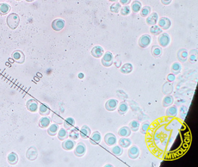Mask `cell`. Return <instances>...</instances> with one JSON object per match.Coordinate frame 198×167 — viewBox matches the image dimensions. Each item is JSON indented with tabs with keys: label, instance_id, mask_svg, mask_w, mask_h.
Instances as JSON below:
<instances>
[{
	"label": "cell",
	"instance_id": "1",
	"mask_svg": "<svg viewBox=\"0 0 198 167\" xmlns=\"http://www.w3.org/2000/svg\"><path fill=\"white\" fill-rule=\"evenodd\" d=\"M20 22V18L17 13H11L7 17L6 23L8 27L11 29H15Z\"/></svg>",
	"mask_w": 198,
	"mask_h": 167
},
{
	"label": "cell",
	"instance_id": "2",
	"mask_svg": "<svg viewBox=\"0 0 198 167\" xmlns=\"http://www.w3.org/2000/svg\"><path fill=\"white\" fill-rule=\"evenodd\" d=\"M113 55L112 52L110 51H108L105 52L104 55L103 56V58L102 59V64L105 67H110L113 63Z\"/></svg>",
	"mask_w": 198,
	"mask_h": 167
},
{
	"label": "cell",
	"instance_id": "3",
	"mask_svg": "<svg viewBox=\"0 0 198 167\" xmlns=\"http://www.w3.org/2000/svg\"><path fill=\"white\" fill-rule=\"evenodd\" d=\"M158 42L161 46L166 47L170 43V37L168 34H161L158 37Z\"/></svg>",
	"mask_w": 198,
	"mask_h": 167
},
{
	"label": "cell",
	"instance_id": "4",
	"mask_svg": "<svg viewBox=\"0 0 198 167\" xmlns=\"http://www.w3.org/2000/svg\"><path fill=\"white\" fill-rule=\"evenodd\" d=\"M119 105V101L116 99H110L108 100L105 103V109L109 111H113L115 110Z\"/></svg>",
	"mask_w": 198,
	"mask_h": 167
},
{
	"label": "cell",
	"instance_id": "5",
	"mask_svg": "<svg viewBox=\"0 0 198 167\" xmlns=\"http://www.w3.org/2000/svg\"><path fill=\"white\" fill-rule=\"evenodd\" d=\"M151 37L148 34L142 35L138 41V45L141 48H147L150 44Z\"/></svg>",
	"mask_w": 198,
	"mask_h": 167
},
{
	"label": "cell",
	"instance_id": "6",
	"mask_svg": "<svg viewBox=\"0 0 198 167\" xmlns=\"http://www.w3.org/2000/svg\"><path fill=\"white\" fill-rule=\"evenodd\" d=\"M86 150L87 147L86 145L83 142H80L76 146L74 152L76 156L78 157H81L85 154Z\"/></svg>",
	"mask_w": 198,
	"mask_h": 167
},
{
	"label": "cell",
	"instance_id": "7",
	"mask_svg": "<svg viewBox=\"0 0 198 167\" xmlns=\"http://www.w3.org/2000/svg\"><path fill=\"white\" fill-rule=\"evenodd\" d=\"M89 137V142L93 145H98L102 139L101 134L99 131H95Z\"/></svg>",
	"mask_w": 198,
	"mask_h": 167
},
{
	"label": "cell",
	"instance_id": "8",
	"mask_svg": "<svg viewBox=\"0 0 198 167\" xmlns=\"http://www.w3.org/2000/svg\"><path fill=\"white\" fill-rule=\"evenodd\" d=\"M105 143L109 146H113L117 142V138L115 135L112 133H108L105 135L104 137Z\"/></svg>",
	"mask_w": 198,
	"mask_h": 167
},
{
	"label": "cell",
	"instance_id": "9",
	"mask_svg": "<svg viewBox=\"0 0 198 167\" xmlns=\"http://www.w3.org/2000/svg\"><path fill=\"white\" fill-rule=\"evenodd\" d=\"M139 149L137 146H132L128 151V155L131 159H136L139 156Z\"/></svg>",
	"mask_w": 198,
	"mask_h": 167
},
{
	"label": "cell",
	"instance_id": "10",
	"mask_svg": "<svg viewBox=\"0 0 198 167\" xmlns=\"http://www.w3.org/2000/svg\"><path fill=\"white\" fill-rule=\"evenodd\" d=\"M65 22L61 19H55L52 23V28L55 31H60L62 30L65 26Z\"/></svg>",
	"mask_w": 198,
	"mask_h": 167
},
{
	"label": "cell",
	"instance_id": "11",
	"mask_svg": "<svg viewBox=\"0 0 198 167\" xmlns=\"http://www.w3.org/2000/svg\"><path fill=\"white\" fill-rule=\"evenodd\" d=\"M91 55L95 58H100L104 54V50L101 46H95L91 50Z\"/></svg>",
	"mask_w": 198,
	"mask_h": 167
},
{
	"label": "cell",
	"instance_id": "12",
	"mask_svg": "<svg viewBox=\"0 0 198 167\" xmlns=\"http://www.w3.org/2000/svg\"><path fill=\"white\" fill-rule=\"evenodd\" d=\"M91 134V129L87 125H84L80 131V135L83 139H88Z\"/></svg>",
	"mask_w": 198,
	"mask_h": 167
},
{
	"label": "cell",
	"instance_id": "13",
	"mask_svg": "<svg viewBox=\"0 0 198 167\" xmlns=\"http://www.w3.org/2000/svg\"><path fill=\"white\" fill-rule=\"evenodd\" d=\"M158 24L162 29L167 30L170 27L171 21L167 17H162L159 20Z\"/></svg>",
	"mask_w": 198,
	"mask_h": 167
},
{
	"label": "cell",
	"instance_id": "14",
	"mask_svg": "<svg viewBox=\"0 0 198 167\" xmlns=\"http://www.w3.org/2000/svg\"><path fill=\"white\" fill-rule=\"evenodd\" d=\"M12 56L15 61L18 63H22L25 61V55L21 50L15 51L12 54Z\"/></svg>",
	"mask_w": 198,
	"mask_h": 167
},
{
	"label": "cell",
	"instance_id": "15",
	"mask_svg": "<svg viewBox=\"0 0 198 167\" xmlns=\"http://www.w3.org/2000/svg\"><path fill=\"white\" fill-rule=\"evenodd\" d=\"M188 53L185 49L182 48L177 52V58L181 62H184L187 60Z\"/></svg>",
	"mask_w": 198,
	"mask_h": 167
},
{
	"label": "cell",
	"instance_id": "16",
	"mask_svg": "<svg viewBox=\"0 0 198 167\" xmlns=\"http://www.w3.org/2000/svg\"><path fill=\"white\" fill-rule=\"evenodd\" d=\"M131 133V129L128 127H127V126H124L120 128L118 131V135L121 137H124V138H127L130 136Z\"/></svg>",
	"mask_w": 198,
	"mask_h": 167
},
{
	"label": "cell",
	"instance_id": "17",
	"mask_svg": "<svg viewBox=\"0 0 198 167\" xmlns=\"http://www.w3.org/2000/svg\"><path fill=\"white\" fill-rule=\"evenodd\" d=\"M128 109L129 108L127 103L126 102H121L119 103V105L118 106L117 111L119 114L124 115L128 111Z\"/></svg>",
	"mask_w": 198,
	"mask_h": 167
},
{
	"label": "cell",
	"instance_id": "18",
	"mask_svg": "<svg viewBox=\"0 0 198 167\" xmlns=\"http://www.w3.org/2000/svg\"><path fill=\"white\" fill-rule=\"evenodd\" d=\"M76 144V142L73 139H67L62 144V147L67 150H72Z\"/></svg>",
	"mask_w": 198,
	"mask_h": 167
},
{
	"label": "cell",
	"instance_id": "19",
	"mask_svg": "<svg viewBox=\"0 0 198 167\" xmlns=\"http://www.w3.org/2000/svg\"><path fill=\"white\" fill-rule=\"evenodd\" d=\"M158 19V15L157 13L153 12L147 19V23L149 25L154 26V24H156V23H157Z\"/></svg>",
	"mask_w": 198,
	"mask_h": 167
},
{
	"label": "cell",
	"instance_id": "20",
	"mask_svg": "<svg viewBox=\"0 0 198 167\" xmlns=\"http://www.w3.org/2000/svg\"><path fill=\"white\" fill-rule=\"evenodd\" d=\"M178 114V109L176 106H169L166 111L167 117H176Z\"/></svg>",
	"mask_w": 198,
	"mask_h": 167
},
{
	"label": "cell",
	"instance_id": "21",
	"mask_svg": "<svg viewBox=\"0 0 198 167\" xmlns=\"http://www.w3.org/2000/svg\"><path fill=\"white\" fill-rule=\"evenodd\" d=\"M133 70V66L130 63H126L122 66L120 69V72L124 74H128L132 72Z\"/></svg>",
	"mask_w": 198,
	"mask_h": 167
},
{
	"label": "cell",
	"instance_id": "22",
	"mask_svg": "<svg viewBox=\"0 0 198 167\" xmlns=\"http://www.w3.org/2000/svg\"><path fill=\"white\" fill-rule=\"evenodd\" d=\"M119 144L122 148H127L131 144V141L127 138L123 137L119 140Z\"/></svg>",
	"mask_w": 198,
	"mask_h": 167
},
{
	"label": "cell",
	"instance_id": "23",
	"mask_svg": "<svg viewBox=\"0 0 198 167\" xmlns=\"http://www.w3.org/2000/svg\"><path fill=\"white\" fill-rule=\"evenodd\" d=\"M182 67L181 64L178 62H175L171 66V72L174 75H177L179 73H180L181 71Z\"/></svg>",
	"mask_w": 198,
	"mask_h": 167
},
{
	"label": "cell",
	"instance_id": "24",
	"mask_svg": "<svg viewBox=\"0 0 198 167\" xmlns=\"http://www.w3.org/2000/svg\"><path fill=\"white\" fill-rule=\"evenodd\" d=\"M174 103V98L171 95H167L163 100V106L165 107H169Z\"/></svg>",
	"mask_w": 198,
	"mask_h": 167
},
{
	"label": "cell",
	"instance_id": "25",
	"mask_svg": "<svg viewBox=\"0 0 198 167\" xmlns=\"http://www.w3.org/2000/svg\"><path fill=\"white\" fill-rule=\"evenodd\" d=\"M11 11V6L6 3L0 4V15H5Z\"/></svg>",
	"mask_w": 198,
	"mask_h": 167
},
{
	"label": "cell",
	"instance_id": "26",
	"mask_svg": "<svg viewBox=\"0 0 198 167\" xmlns=\"http://www.w3.org/2000/svg\"><path fill=\"white\" fill-rule=\"evenodd\" d=\"M151 51L152 54L156 58H159L162 54V49L161 48V47L158 45L153 46L151 49Z\"/></svg>",
	"mask_w": 198,
	"mask_h": 167
},
{
	"label": "cell",
	"instance_id": "27",
	"mask_svg": "<svg viewBox=\"0 0 198 167\" xmlns=\"http://www.w3.org/2000/svg\"><path fill=\"white\" fill-rule=\"evenodd\" d=\"M74 125H75V121H74V118H73L72 117L67 118V119H66L65 123H64L65 127L67 129H72L73 127H74Z\"/></svg>",
	"mask_w": 198,
	"mask_h": 167
},
{
	"label": "cell",
	"instance_id": "28",
	"mask_svg": "<svg viewBox=\"0 0 198 167\" xmlns=\"http://www.w3.org/2000/svg\"><path fill=\"white\" fill-rule=\"evenodd\" d=\"M28 109L30 111L34 112V111H37V110L38 109V104L35 100H29L28 102Z\"/></svg>",
	"mask_w": 198,
	"mask_h": 167
},
{
	"label": "cell",
	"instance_id": "29",
	"mask_svg": "<svg viewBox=\"0 0 198 167\" xmlns=\"http://www.w3.org/2000/svg\"><path fill=\"white\" fill-rule=\"evenodd\" d=\"M139 127H140V124L137 120L131 121L128 125V127L131 129V131H132L133 132L137 131L139 129Z\"/></svg>",
	"mask_w": 198,
	"mask_h": 167
},
{
	"label": "cell",
	"instance_id": "30",
	"mask_svg": "<svg viewBox=\"0 0 198 167\" xmlns=\"http://www.w3.org/2000/svg\"><path fill=\"white\" fill-rule=\"evenodd\" d=\"M112 152L115 156L119 157V156L122 155V154L123 153V149L121 147V146H120L119 145L115 146V147H113L112 148Z\"/></svg>",
	"mask_w": 198,
	"mask_h": 167
},
{
	"label": "cell",
	"instance_id": "31",
	"mask_svg": "<svg viewBox=\"0 0 198 167\" xmlns=\"http://www.w3.org/2000/svg\"><path fill=\"white\" fill-rule=\"evenodd\" d=\"M80 136V131H78V128H74L70 130L69 133V137L70 139L73 140H76L79 138Z\"/></svg>",
	"mask_w": 198,
	"mask_h": 167
},
{
	"label": "cell",
	"instance_id": "32",
	"mask_svg": "<svg viewBox=\"0 0 198 167\" xmlns=\"http://www.w3.org/2000/svg\"><path fill=\"white\" fill-rule=\"evenodd\" d=\"M50 121H51V120H50L49 117H43L40 120L39 125L42 128H46L49 125Z\"/></svg>",
	"mask_w": 198,
	"mask_h": 167
},
{
	"label": "cell",
	"instance_id": "33",
	"mask_svg": "<svg viewBox=\"0 0 198 167\" xmlns=\"http://www.w3.org/2000/svg\"><path fill=\"white\" fill-rule=\"evenodd\" d=\"M37 151L34 149V148H31L29 149V150H28V154H27V156H28V158L33 160L36 158L37 157Z\"/></svg>",
	"mask_w": 198,
	"mask_h": 167
},
{
	"label": "cell",
	"instance_id": "34",
	"mask_svg": "<svg viewBox=\"0 0 198 167\" xmlns=\"http://www.w3.org/2000/svg\"><path fill=\"white\" fill-rule=\"evenodd\" d=\"M149 127H150V123L149 121H144L141 124V129H140L141 132L142 134L145 135V134L147 133V132L148 131L149 128Z\"/></svg>",
	"mask_w": 198,
	"mask_h": 167
},
{
	"label": "cell",
	"instance_id": "35",
	"mask_svg": "<svg viewBox=\"0 0 198 167\" xmlns=\"http://www.w3.org/2000/svg\"><path fill=\"white\" fill-rule=\"evenodd\" d=\"M150 32L151 33L154 34V35H159L160 34L162 33V30L158 26L154 25L153 26H152L151 28H150Z\"/></svg>",
	"mask_w": 198,
	"mask_h": 167
},
{
	"label": "cell",
	"instance_id": "36",
	"mask_svg": "<svg viewBox=\"0 0 198 167\" xmlns=\"http://www.w3.org/2000/svg\"><path fill=\"white\" fill-rule=\"evenodd\" d=\"M131 8H132V11L137 13L139 11V10L141 9V4L138 1H135L132 2Z\"/></svg>",
	"mask_w": 198,
	"mask_h": 167
},
{
	"label": "cell",
	"instance_id": "37",
	"mask_svg": "<svg viewBox=\"0 0 198 167\" xmlns=\"http://www.w3.org/2000/svg\"><path fill=\"white\" fill-rule=\"evenodd\" d=\"M198 52L196 50H192L189 54V61L191 63H195L197 61Z\"/></svg>",
	"mask_w": 198,
	"mask_h": 167
},
{
	"label": "cell",
	"instance_id": "38",
	"mask_svg": "<svg viewBox=\"0 0 198 167\" xmlns=\"http://www.w3.org/2000/svg\"><path fill=\"white\" fill-rule=\"evenodd\" d=\"M121 9V5L119 3H116L112 4L110 6V11L114 13H118Z\"/></svg>",
	"mask_w": 198,
	"mask_h": 167
},
{
	"label": "cell",
	"instance_id": "39",
	"mask_svg": "<svg viewBox=\"0 0 198 167\" xmlns=\"http://www.w3.org/2000/svg\"><path fill=\"white\" fill-rule=\"evenodd\" d=\"M67 136H68V135H67V132L66 130H65L63 128H62L61 130L59 131V133H58L59 139H61V140L66 139L67 137Z\"/></svg>",
	"mask_w": 198,
	"mask_h": 167
},
{
	"label": "cell",
	"instance_id": "40",
	"mask_svg": "<svg viewBox=\"0 0 198 167\" xmlns=\"http://www.w3.org/2000/svg\"><path fill=\"white\" fill-rule=\"evenodd\" d=\"M58 130V125L56 124H53L48 129V134L51 135H55Z\"/></svg>",
	"mask_w": 198,
	"mask_h": 167
},
{
	"label": "cell",
	"instance_id": "41",
	"mask_svg": "<svg viewBox=\"0 0 198 167\" xmlns=\"http://www.w3.org/2000/svg\"><path fill=\"white\" fill-rule=\"evenodd\" d=\"M150 12V8L148 6H146L143 8L141 11V17H147Z\"/></svg>",
	"mask_w": 198,
	"mask_h": 167
},
{
	"label": "cell",
	"instance_id": "42",
	"mask_svg": "<svg viewBox=\"0 0 198 167\" xmlns=\"http://www.w3.org/2000/svg\"><path fill=\"white\" fill-rule=\"evenodd\" d=\"M130 13V7L129 6H124L120 9V13L123 16L128 15Z\"/></svg>",
	"mask_w": 198,
	"mask_h": 167
},
{
	"label": "cell",
	"instance_id": "43",
	"mask_svg": "<svg viewBox=\"0 0 198 167\" xmlns=\"http://www.w3.org/2000/svg\"><path fill=\"white\" fill-rule=\"evenodd\" d=\"M40 113L43 115H47L50 113V110L47 106L41 105L40 107Z\"/></svg>",
	"mask_w": 198,
	"mask_h": 167
},
{
	"label": "cell",
	"instance_id": "44",
	"mask_svg": "<svg viewBox=\"0 0 198 167\" xmlns=\"http://www.w3.org/2000/svg\"><path fill=\"white\" fill-rule=\"evenodd\" d=\"M17 160V157L16 154L12 153L8 156V161L11 164L16 163Z\"/></svg>",
	"mask_w": 198,
	"mask_h": 167
},
{
	"label": "cell",
	"instance_id": "45",
	"mask_svg": "<svg viewBox=\"0 0 198 167\" xmlns=\"http://www.w3.org/2000/svg\"><path fill=\"white\" fill-rule=\"evenodd\" d=\"M167 80H168L169 82L172 83V82H173V81H175V80H176V76L174 74H169L167 76Z\"/></svg>",
	"mask_w": 198,
	"mask_h": 167
},
{
	"label": "cell",
	"instance_id": "46",
	"mask_svg": "<svg viewBox=\"0 0 198 167\" xmlns=\"http://www.w3.org/2000/svg\"><path fill=\"white\" fill-rule=\"evenodd\" d=\"M131 0H120V2L122 5H128L130 3Z\"/></svg>",
	"mask_w": 198,
	"mask_h": 167
},
{
	"label": "cell",
	"instance_id": "47",
	"mask_svg": "<svg viewBox=\"0 0 198 167\" xmlns=\"http://www.w3.org/2000/svg\"><path fill=\"white\" fill-rule=\"evenodd\" d=\"M171 1L172 0H161V2L163 4L165 5V6H167L170 4Z\"/></svg>",
	"mask_w": 198,
	"mask_h": 167
},
{
	"label": "cell",
	"instance_id": "48",
	"mask_svg": "<svg viewBox=\"0 0 198 167\" xmlns=\"http://www.w3.org/2000/svg\"><path fill=\"white\" fill-rule=\"evenodd\" d=\"M78 78H80V79H83L84 78V74L82 73V72H80V73L78 74Z\"/></svg>",
	"mask_w": 198,
	"mask_h": 167
},
{
	"label": "cell",
	"instance_id": "49",
	"mask_svg": "<svg viewBox=\"0 0 198 167\" xmlns=\"http://www.w3.org/2000/svg\"><path fill=\"white\" fill-rule=\"evenodd\" d=\"M26 1H28V2H32V1H34V0H26Z\"/></svg>",
	"mask_w": 198,
	"mask_h": 167
},
{
	"label": "cell",
	"instance_id": "50",
	"mask_svg": "<svg viewBox=\"0 0 198 167\" xmlns=\"http://www.w3.org/2000/svg\"><path fill=\"white\" fill-rule=\"evenodd\" d=\"M110 1H112V2H113V1H117V0H109Z\"/></svg>",
	"mask_w": 198,
	"mask_h": 167
},
{
	"label": "cell",
	"instance_id": "51",
	"mask_svg": "<svg viewBox=\"0 0 198 167\" xmlns=\"http://www.w3.org/2000/svg\"><path fill=\"white\" fill-rule=\"evenodd\" d=\"M17 1H20V0H17Z\"/></svg>",
	"mask_w": 198,
	"mask_h": 167
}]
</instances>
